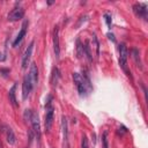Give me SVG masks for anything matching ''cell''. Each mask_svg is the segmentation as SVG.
<instances>
[{"instance_id": "1", "label": "cell", "mask_w": 148, "mask_h": 148, "mask_svg": "<svg viewBox=\"0 0 148 148\" xmlns=\"http://www.w3.org/2000/svg\"><path fill=\"white\" fill-rule=\"evenodd\" d=\"M73 80H74V83H75V86L77 88V91H79L80 96H86L88 90L91 89V84H90L89 77L86 76L84 74L81 75L80 73H73Z\"/></svg>"}, {"instance_id": "2", "label": "cell", "mask_w": 148, "mask_h": 148, "mask_svg": "<svg viewBox=\"0 0 148 148\" xmlns=\"http://www.w3.org/2000/svg\"><path fill=\"white\" fill-rule=\"evenodd\" d=\"M45 130L49 132L53 124V117H54V108L52 104V97L49 96V99L45 105Z\"/></svg>"}, {"instance_id": "3", "label": "cell", "mask_w": 148, "mask_h": 148, "mask_svg": "<svg viewBox=\"0 0 148 148\" xmlns=\"http://www.w3.org/2000/svg\"><path fill=\"white\" fill-rule=\"evenodd\" d=\"M127 57H128V51H127L126 45L120 44L119 45V65L127 75H131V72L127 67Z\"/></svg>"}, {"instance_id": "4", "label": "cell", "mask_w": 148, "mask_h": 148, "mask_svg": "<svg viewBox=\"0 0 148 148\" xmlns=\"http://www.w3.org/2000/svg\"><path fill=\"white\" fill-rule=\"evenodd\" d=\"M23 16H24V8L21 7V6H17V7H15V8L12 9V12L8 14L7 18L10 22H15V21L21 20Z\"/></svg>"}, {"instance_id": "5", "label": "cell", "mask_w": 148, "mask_h": 148, "mask_svg": "<svg viewBox=\"0 0 148 148\" xmlns=\"http://www.w3.org/2000/svg\"><path fill=\"white\" fill-rule=\"evenodd\" d=\"M32 88H34V86H32V83H31V81H30L29 75L27 74V75L23 77V83H22V97H23V99H25V98L30 95Z\"/></svg>"}, {"instance_id": "6", "label": "cell", "mask_w": 148, "mask_h": 148, "mask_svg": "<svg viewBox=\"0 0 148 148\" xmlns=\"http://www.w3.org/2000/svg\"><path fill=\"white\" fill-rule=\"evenodd\" d=\"M30 121H31L32 130H34V132H35L36 138L39 139V138H40V124H39V117H38V113H37V112H34V111H32Z\"/></svg>"}, {"instance_id": "7", "label": "cell", "mask_w": 148, "mask_h": 148, "mask_svg": "<svg viewBox=\"0 0 148 148\" xmlns=\"http://www.w3.org/2000/svg\"><path fill=\"white\" fill-rule=\"evenodd\" d=\"M34 45H35V42L32 40V42L28 45V47H27V50H25V52H24V54H23V58H22V68H23V69H25V68L28 67L29 62H30V58H31V54H32Z\"/></svg>"}, {"instance_id": "8", "label": "cell", "mask_w": 148, "mask_h": 148, "mask_svg": "<svg viewBox=\"0 0 148 148\" xmlns=\"http://www.w3.org/2000/svg\"><path fill=\"white\" fill-rule=\"evenodd\" d=\"M133 12L138 17L147 18V5L146 3H135L133 6Z\"/></svg>"}, {"instance_id": "9", "label": "cell", "mask_w": 148, "mask_h": 148, "mask_svg": "<svg viewBox=\"0 0 148 148\" xmlns=\"http://www.w3.org/2000/svg\"><path fill=\"white\" fill-rule=\"evenodd\" d=\"M53 50H54V54L56 58H59L60 54V46H59V27L56 25L53 29Z\"/></svg>"}, {"instance_id": "10", "label": "cell", "mask_w": 148, "mask_h": 148, "mask_svg": "<svg viewBox=\"0 0 148 148\" xmlns=\"http://www.w3.org/2000/svg\"><path fill=\"white\" fill-rule=\"evenodd\" d=\"M29 77H30V81L32 83V86L35 87L38 82V68H37V65L35 62H32L30 65V69H29Z\"/></svg>"}, {"instance_id": "11", "label": "cell", "mask_w": 148, "mask_h": 148, "mask_svg": "<svg viewBox=\"0 0 148 148\" xmlns=\"http://www.w3.org/2000/svg\"><path fill=\"white\" fill-rule=\"evenodd\" d=\"M27 28H28V21H24L23 24H22V28H21V30H20V32H18V35L16 36L15 40L13 42V46H17V45L21 43V40L23 39V37H24L25 34H27Z\"/></svg>"}, {"instance_id": "12", "label": "cell", "mask_w": 148, "mask_h": 148, "mask_svg": "<svg viewBox=\"0 0 148 148\" xmlns=\"http://www.w3.org/2000/svg\"><path fill=\"white\" fill-rule=\"evenodd\" d=\"M3 132H5V136H6L7 142H8L9 145H14V143L16 142V136H15L13 130H12L9 126H5Z\"/></svg>"}, {"instance_id": "13", "label": "cell", "mask_w": 148, "mask_h": 148, "mask_svg": "<svg viewBox=\"0 0 148 148\" xmlns=\"http://www.w3.org/2000/svg\"><path fill=\"white\" fill-rule=\"evenodd\" d=\"M16 83H14L13 84V87L9 89V91H8V97H9V102L12 103V105L14 106V108H18V103H17V101H16V94H15V91H16Z\"/></svg>"}, {"instance_id": "14", "label": "cell", "mask_w": 148, "mask_h": 148, "mask_svg": "<svg viewBox=\"0 0 148 148\" xmlns=\"http://www.w3.org/2000/svg\"><path fill=\"white\" fill-rule=\"evenodd\" d=\"M61 128H62L64 140L67 142V139H68V131H67V119H66L65 116H62V118H61Z\"/></svg>"}, {"instance_id": "15", "label": "cell", "mask_w": 148, "mask_h": 148, "mask_svg": "<svg viewBox=\"0 0 148 148\" xmlns=\"http://www.w3.org/2000/svg\"><path fill=\"white\" fill-rule=\"evenodd\" d=\"M59 76H60V74H59V69H58L57 67H54L53 71H52V75H51V83H52L53 86L58 83Z\"/></svg>"}, {"instance_id": "16", "label": "cell", "mask_w": 148, "mask_h": 148, "mask_svg": "<svg viewBox=\"0 0 148 148\" xmlns=\"http://www.w3.org/2000/svg\"><path fill=\"white\" fill-rule=\"evenodd\" d=\"M76 54H77V58H82V56H84L83 44H81L80 39L76 40Z\"/></svg>"}, {"instance_id": "17", "label": "cell", "mask_w": 148, "mask_h": 148, "mask_svg": "<svg viewBox=\"0 0 148 148\" xmlns=\"http://www.w3.org/2000/svg\"><path fill=\"white\" fill-rule=\"evenodd\" d=\"M83 51H84V54H86V57L88 58V60H89V61H91V60H92V58H91L90 47H89V44H88V42H86V43H84V45H83Z\"/></svg>"}, {"instance_id": "18", "label": "cell", "mask_w": 148, "mask_h": 148, "mask_svg": "<svg viewBox=\"0 0 148 148\" xmlns=\"http://www.w3.org/2000/svg\"><path fill=\"white\" fill-rule=\"evenodd\" d=\"M132 53H133V58H134L136 65L141 67V61H140V57H139V51H138L136 49H133V50H132Z\"/></svg>"}, {"instance_id": "19", "label": "cell", "mask_w": 148, "mask_h": 148, "mask_svg": "<svg viewBox=\"0 0 148 148\" xmlns=\"http://www.w3.org/2000/svg\"><path fill=\"white\" fill-rule=\"evenodd\" d=\"M102 141H103V148H109V145H108V132L103 133Z\"/></svg>"}, {"instance_id": "20", "label": "cell", "mask_w": 148, "mask_h": 148, "mask_svg": "<svg viewBox=\"0 0 148 148\" xmlns=\"http://www.w3.org/2000/svg\"><path fill=\"white\" fill-rule=\"evenodd\" d=\"M81 148H88V139L86 135L82 136V140H81Z\"/></svg>"}, {"instance_id": "21", "label": "cell", "mask_w": 148, "mask_h": 148, "mask_svg": "<svg viewBox=\"0 0 148 148\" xmlns=\"http://www.w3.org/2000/svg\"><path fill=\"white\" fill-rule=\"evenodd\" d=\"M104 18H105V21H106L108 27H110V25H111V22H112V17H111V15H110L109 13H106V14H104Z\"/></svg>"}, {"instance_id": "22", "label": "cell", "mask_w": 148, "mask_h": 148, "mask_svg": "<svg viewBox=\"0 0 148 148\" xmlns=\"http://www.w3.org/2000/svg\"><path fill=\"white\" fill-rule=\"evenodd\" d=\"M92 40H94V43H95L96 52H97V54H99V44H98V42H97V38H96V36H95V35H92Z\"/></svg>"}, {"instance_id": "23", "label": "cell", "mask_w": 148, "mask_h": 148, "mask_svg": "<svg viewBox=\"0 0 148 148\" xmlns=\"http://www.w3.org/2000/svg\"><path fill=\"white\" fill-rule=\"evenodd\" d=\"M31 114H32V110H25L24 111V119L25 120H30Z\"/></svg>"}, {"instance_id": "24", "label": "cell", "mask_w": 148, "mask_h": 148, "mask_svg": "<svg viewBox=\"0 0 148 148\" xmlns=\"http://www.w3.org/2000/svg\"><path fill=\"white\" fill-rule=\"evenodd\" d=\"M108 37H109V38H110V39H111L112 42H114V40H116V39H114V36H113L112 34H110V32L108 34Z\"/></svg>"}, {"instance_id": "25", "label": "cell", "mask_w": 148, "mask_h": 148, "mask_svg": "<svg viewBox=\"0 0 148 148\" xmlns=\"http://www.w3.org/2000/svg\"><path fill=\"white\" fill-rule=\"evenodd\" d=\"M2 60H5V57H2V54L0 53V61H2Z\"/></svg>"}, {"instance_id": "26", "label": "cell", "mask_w": 148, "mask_h": 148, "mask_svg": "<svg viewBox=\"0 0 148 148\" xmlns=\"http://www.w3.org/2000/svg\"><path fill=\"white\" fill-rule=\"evenodd\" d=\"M0 148H3V147H2V145H1V143H0Z\"/></svg>"}]
</instances>
